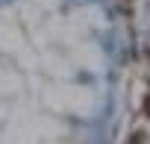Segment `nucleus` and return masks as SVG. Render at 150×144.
Returning a JSON list of instances; mask_svg holds the SVG:
<instances>
[{
	"mask_svg": "<svg viewBox=\"0 0 150 144\" xmlns=\"http://www.w3.org/2000/svg\"><path fill=\"white\" fill-rule=\"evenodd\" d=\"M144 138H147V135H144V132L138 129V132H132V135L127 138V144H144Z\"/></svg>",
	"mask_w": 150,
	"mask_h": 144,
	"instance_id": "nucleus-1",
	"label": "nucleus"
},
{
	"mask_svg": "<svg viewBox=\"0 0 150 144\" xmlns=\"http://www.w3.org/2000/svg\"><path fill=\"white\" fill-rule=\"evenodd\" d=\"M144 115H147V118H150V94H147V97H144Z\"/></svg>",
	"mask_w": 150,
	"mask_h": 144,
	"instance_id": "nucleus-2",
	"label": "nucleus"
}]
</instances>
